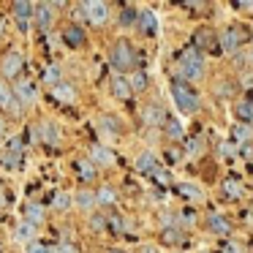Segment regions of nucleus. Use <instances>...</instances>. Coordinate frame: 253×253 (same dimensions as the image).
<instances>
[{
  "mask_svg": "<svg viewBox=\"0 0 253 253\" xmlns=\"http://www.w3.org/2000/svg\"><path fill=\"white\" fill-rule=\"evenodd\" d=\"M180 74L185 77V82H199L204 77V57L196 46H188L185 52L180 55V63H177Z\"/></svg>",
  "mask_w": 253,
  "mask_h": 253,
  "instance_id": "nucleus-1",
  "label": "nucleus"
},
{
  "mask_svg": "<svg viewBox=\"0 0 253 253\" xmlns=\"http://www.w3.org/2000/svg\"><path fill=\"white\" fill-rule=\"evenodd\" d=\"M109 63L115 71H131V68H136V52H133V46L128 44V41H117L115 46H112L109 52Z\"/></svg>",
  "mask_w": 253,
  "mask_h": 253,
  "instance_id": "nucleus-2",
  "label": "nucleus"
},
{
  "mask_svg": "<svg viewBox=\"0 0 253 253\" xmlns=\"http://www.w3.org/2000/svg\"><path fill=\"white\" fill-rule=\"evenodd\" d=\"M171 98H174L177 109L185 112V115H193L199 109V98L191 87H185V82H174L171 84Z\"/></svg>",
  "mask_w": 253,
  "mask_h": 253,
  "instance_id": "nucleus-3",
  "label": "nucleus"
},
{
  "mask_svg": "<svg viewBox=\"0 0 253 253\" xmlns=\"http://www.w3.org/2000/svg\"><path fill=\"white\" fill-rule=\"evenodd\" d=\"M82 11H84V17L90 19V25H95V28H101V25L109 22V6H106V3H101V0L82 3Z\"/></svg>",
  "mask_w": 253,
  "mask_h": 253,
  "instance_id": "nucleus-4",
  "label": "nucleus"
},
{
  "mask_svg": "<svg viewBox=\"0 0 253 253\" xmlns=\"http://www.w3.org/2000/svg\"><path fill=\"white\" fill-rule=\"evenodd\" d=\"M245 30L242 28H229V30H223V33L218 36V41H220V49H226V52H237L242 44H245Z\"/></svg>",
  "mask_w": 253,
  "mask_h": 253,
  "instance_id": "nucleus-5",
  "label": "nucleus"
},
{
  "mask_svg": "<svg viewBox=\"0 0 253 253\" xmlns=\"http://www.w3.org/2000/svg\"><path fill=\"white\" fill-rule=\"evenodd\" d=\"M22 66H25V57L19 55V52H8V55L3 57V63H0V74L6 79H14L22 71Z\"/></svg>",
  "mask_w": 253,
  "mask_h": 253,
  "instance_id": "nucleus-6",
  "label": "nucleus"
},
{
  "mask_svg": "<svg viewBox=\"0 0 253 253\" xmlns=\"http://www.w3.org/2000/svg\"><path fill=\"white\" fill-rule=\"evenodd\" d=\"M196 46L199 52L202 49H207V52H215V49H220V44H218V36L212 33V30H199L196 33Z\"/></svg>",
  "mask_w": 253,
  "mask_h": 253,
  "instance_id": "nucleus-7",
  "label": "nucleus"
},
{
  "mask_svg": "<svg viewBox=\"0 0 253 253\" xmlns=\"http://www.w3.org/2000/svg\"><path fill=\"white\" fill-rule=\"evenodd\" d=\"M36 11V6L33 3H14V19H17V25L22 30H28V25H30V14Z\"/></svg>",
  "mask_w": 253,
  "mask_h": 253,
  "instance_id": "nucleus-8",
  "label": "nucleus"
},
{
  "mask_svg": "<svg viewBox=\"0 0 253 253\" xmlns=\"http://www.w3.org/2000/svg\"><path fill=\"white\" fill-rule=\"evenodd\" d=\"M14 98H17L22 106L33 104V101H36V87L30 82H19L17 87H14Z\"/></svg>",
  "mask_w": 253,
  "mask_h": 253,
  "instance_id": "nucleus-9",
  "label": "nucleus"
},
{
  "mask_svg": "<svg viewBox=\"0 0 253 253\" xmlns=\"http://www.w3.org/2000/svg\"><path fill=\"white\" fill-rule=\"evenodd\" d=\"M63 41H66L68 46H82L84 44V30L79 28V25H68V28L63 30Z\"/></svg>",
  "mask_w": 253,
  "mask_h": 253,
  "instance_id": "nucleus-10",
  "label": "nucleus"
},
{
  "mask_svg": "<svg viewBox=\"0 0 253 253\" xmlns=\"http://www.w3.org/2000/svg\"><path fill=\"white\" fill-rule=\"evenodd\" d=\"M52 3H39L36 6V19H39V25H41V30H49V25H52Z\"/></svg>",
  "mask_w": 253,
  "mask_h": 253,
  "instance_id": "nucleus-11",
  "label": "nucleus"
},
{
  "mask_svg": "<svg viewBox=\"0 0 253 253\" xmlns=\"http://www.w3.org/2000/svg\"><path fill=\"white\" fill-rule=\"evenodd\" d=\"M136 25H139V30H142L144 36H153L155 30H158V19L153 17L150 11H144V14H139V19H136Z\"/></svg>",
  "mask_w": 253,
  "mask_h": 253,
  "instance_id": "nucleus-12",
  "label": "nucleus"
},
{
  "mask_svg": "<svg viewBox=\"0 0 253 253\" xmlns=\"http://www.w3.org/2000/svg\"><path fill=\"white\" fill-rule=\"evenodd\" d=\"M234 115H237V120H242L245 126H251L253 123V101H240V104L234 106Z\"/></svg>",
  "mask_w": 253,
  "mask_h": 253,
  "instance_id": "nucleus-13",
  "label": "nucleus"
},
{
  "mask_svg": "<svg viewBox=\"0 0 253 253\" xmlns=\"http://www.w3.org/2000/svg\"><path fill=\"white\" fill-rule=\"evenodd\" d=\"M180 196L182 199H188V202H204V193H202V188H196V185H191V182H182L180 188Z\"/></svg>",
  "mask_w": 253,
  "mask_h": 253,
  "instance_id": "nucleus-14",
  "label": "nucleus"
},
{
  "mask_svg": "<svg viewBox=\"0 0 253 253\" xmlns=\"http://www.w3.org/2000/svg\"><path fill=\"white\" fill-rule=\"evenodd\" d=\"M39 133L46 144H57V139H60V131H57V126H52V123H41Z\"/></svg>",
  "mask_w": 253,
  "mask_h": 253,
  "instance_id": "nucleus-15",
  "label": "nucleus"
},
{
  "mask_svg": "<svg viewBox=\"0 0 253 253\" xmlns=\"http://www.w3.org/2000/svg\"><path fill=\"white\" fill-rule=\"evenodd\" d=\"M207 229L215 234H229V223L223 220V215H207Z\"/></svg>",
  "mask_w": 253,
  "mask_h": 253,
  "instance_id": "nucleus-16",
  "label": "nucleus"
},
{
  "mask_svg": "<svg viewBox=\"0 0 253 253\" xmlns=\"http://www.w3.org/2000/svg\"><path fill=\"white\" fill-rule=\"evenodd\" d=\"M136 169L139 171H144V174H155V158H153V153H142L139 155V161H136Z\"/></svg>",
  "mask_w": 253,
  "mask_h": 253,
  "instance_id": "nucleus-17",
  "label": "nucleus"
},
{
  "mask_svg": "<svg viewBox=\"0 0 253 253\" xmlns=\"http://www.w3.org/2000/svg\"><path fill=\"white\" fill-rule=\"evenodd\" d=\"M52 93H55V98H60V101H66V104H71L74 98H77V93H74V87L71 84H55V87H52Z\"/></svg>",
  "mask_w": 253,
  "mask_h": 253,
  "instance_id": "nucleus-18",
  "label": "nucleus"
},
{
  "mask_svg": "<svg viewBox=\"0 0 253 253\" xmlns=\"http://www.w3.org/2000/svg\"><path fill=\"white\" fill-rule=\"evenodd\" d=\"M112 93H115L117 98H131V93H133V90H131V82H126V79L117 77L115 82H112Z\"/></svg>",
  "mask_w": 253,
  "mask_h": 253,
  "instance_id": "nucleus-19",
  "label": "nucleus"
},
{
  "mask_svg": "<svg viewBox=\"0 0 253 253\" xmlns=\"http://www.w3.org/2000/svg\"><path fill=\"white\" fill-rule=\"evenodd\" d=\"M36 234V226L28 223V220H22V223L17 226V231H14V237H17V242H30V237Z\"/></svg>",
  "mask_w": 253,
  "mask_h": 253,
  "instance_id": "nucleus-20",
  "label": "nucleus"
},
{
  "mask_svg": "<svg viewBox=\"0 0 253 253\" xmlns=\"http://www.w3.org/2000/svg\"><path fill=\"white\" fill-rule=\"evenodd\" d=\"M144 123H150V126H158V123H166L164 112L158 109V104H150L147 112H144Z\"/></svg>",
  "mask_w": 253,
  "mask_h": 253,
  "instance_id": "nucleus-21",
  "label": "nucleus"
},
{
  "mask_svg": "<svg viewBox=\"0 0 253 253\" xmlns=\"http://www.w3.org/2000/svg\"><path fill=\"white\" fill-rule=\"evenodd\" d=\"M93 161L101 164V166H112L115 164V155H112L106 147H93Z\"/></svg>",
  "mask_w": 253,
  "mask_h": 253,
  "instance_id": "nucleus-22",
  "label": "nucleus"
},
{
  "mask_svg": "<svg viewBox=\"0 0 253 253\" xmlns=\"http://www.w3.org/2000/svg\"><path fill=\"white\" fill-rule=\"evenodd\" d=\"M25 212H28V223H33V226L44 220V207H41V204H28Z\"/></svg>",
  "mask_w": 253,
  "mask_h": 253,
  "instance_id": "nucleus-23",
  "label": "nucleus"
},
{
  "mask_svg": "<svg viewBox=\"0 0 253 253\" xmlns=\"http://www.w3.org/2000/svg\"><path fill=\"white\" fill-rule=\"evenodd\" d=\"M95 202H98V204H115V202H117V193H115V188L104 185L98 193H95Z\"/></svg>",
  "mask_w": 253,
  "mask_h": 253,
  "instance_id": "nucleus-24",
  "label": "nucleus"
},
{
  "mask_svg": "<svg viewBox=\"0 0 253 253\" xmlns=\"http://www.w3.org/2000/svg\"><path fill=\"white\" fill-rule=\"evenodd\" d=\"M77 169H79V177H82L84 182H93L95 180V166L90 164V161H79Z\"/></svg>",
  "mask_w": 253,
  "mask_h": 253,
  "instance_id": "nucleus-25",
  "label": "nucleus"
},
{
  "mask_svg": "<svg viewBox=\"0 0 253 253\" xmlns=\"http://www.w3.org/2000/svg\"><path fill=\"white\" fill-rule=\"evenodd\" d=\"M223 193L229 199H240L242 196V185L234 180V177H231V180H223Z\"/></svg>",
  "mask_w": 253,
  "mask_h": 253,
  "instance_id": "nucleus-26",
  "label": "nucleus"
},
{
  "mask_svg": "<svg viewBox=\"0 0 253 253\" xmlns=\"http://www.w3.org/2000/svg\"><path fill=\"white\" fill-rule=\"evenodd\" d=\"M14 90L8 87V84H3L0 82V106H3V109H11V104H14Z\"/></svg>",
  "mask_w": 253,
  "mask_h": 253,
  "instance_id": "nucleus-27",
  "label": "nucleus"
},
{
  "mask_svg": "<svg viewBox=\"0 0 253 253\" xmlns=\"http://www.w3.org/2000/svg\"><path fill=\"white\" fill-rule=\"evenodd\" d=\"M166 136L169 139H182V126L174 117H166Z\"/></svg>",
  "mask_w": 253,
  "mask_h": 253,
  "instance_id": "nucleus-28",
  "label": "nucleus"
},
{
  "mask_svg": "<svg viewBox=\"0 0 253 253\" xmlns=\"http://www.w3.org/2000/svg\"><path fill=\"white\" fill-rule=\"evenodd\" d=\"M185 240V234H182L180 229H164V242H169V245H180V242Z\"/></svg>",
  "mask_w": 253,
  "mask_h": 253,
  "instance_id": "nucleus-29",
  "label": "nucleus"
},
{
  "mask_svg": "<svg viewBox=\"0 0 253 253\" xmlns=\"http://www.w3.org/2000/svg\"><path fill=\"white\" fill-rule=\"evenodd\" d=\"M77 204L82 210H87V207H93V204H98L95 202V193H90V191H79L77 193Z\"/></svg>",
  "mask_w": 253,
  "mask_h": 253,
  "instance_id": "nucleus-30",
  "label": "nucleus"
},
{
  "mask_svg": "<svg viewBox=\"0 0 253 253\" xmlns=\"http://www.w3.org/2000/svg\"><path fill=\"white\" fill-rule=\"evenodd\" d=\"M144 87H147V74H133V77H131V90H133V93H142V90Z\"/></svg>",
  "mask_w": 253,
  "mask_h": 253,
  "instance_id": "nucleus-31",
  "label": "nucleus"
},
{
  "mask_svg": "<svg viewBox=\"0 0 253 253\" xmlns=\"http://www.w3.org/2000/svg\"><path fill=\"white\" fill-rule=\"evenodd\" d=\"M44 82L52 84V87H55V84H60V68H57V66L46 68V71H44Z\"/></svg>",
  "mask_w": 253,
  "mask_h": 253,
  "instance_id": "nucleus-32",
  "label": "nucleus"
},
{
  "mask_svg": "<svg viewBox=\"0 0 253 253\" xmlns=\"http://www.w3.org/2000/svg\"><path fill=\"white\" fill-rule=\"evenodd\" d=\"M136 19H139V14L133 11V8H123V14H120V25H126V28H128V25H133Z\"/></svg>",
  "mask_w": 253,
  "mask_h": 253,
  "instance_id": "nucleus-33",
  "label": "nucleus"
},
{
  "mask_svg": "<svg viewBox=\"0 0 253 253\" xmlns=\"http://www.w3.org/2000/svg\"><path fill=\"white\" fill-rule=\"evenodd\" d=\"M202 150H204V142H202L199 136H196V139H191V142L185 144V153H188V155H199Z\"/></svg>",
  "mask_w": 253,
  "mask_h": 253,
  "instance_id": "nucleus-34",
  "label": "nucleus"
},
{
  "mask_svg": "<svg viewBox=\"0 0 253 253\" xmlns=\"http://www.w3.org/2000/svg\"><path fill=\"white\" fill-rule=\"evenodd\" d=\"M52 253H79L77 245H71V242H60V245L52 248Z\"/></svg>",
  "mask_w": 253,
  "mask_h": 253,
  "instance_id": "nucleus-35",
  "label": "nucleus"
},
{
  "mask_svg": "<svg viewBox=\"0 0 253 253\" xmlns=\"http://www.w3.org/2000/svg\"><path fill=\"white\" fill-rule=\"evenodd\" d=\"M101 126L106 133H117V120H112V117H101Z\"/></svg>",
  "mask_w": 253,
  "mask_h": 253,
  "instance_id": "nucleus-36",
  "label": "nucleus"
},
{
  "mask_svg": "<svg viewBox=\"0 0 253 253\" xmlns=\"http://www.w3.org/2000/svg\"><path fill=\"white\" fill-rule=\"evenodd\" d=\"M234 136L240 139V142H245V139H251V128H248V126H237L234 128Z\"/></svg>",
  "mask_w": 253,
  "mask_h": 253,
  "instance_id": "nucleus-37",
  "label": "nucleus"
},
{
  "mask_svg": "<svg viewBox=\"0 0 253 253\" xmlns=\"http://www.w3.org/2000/svg\"><path fill=\"white\" fill-rule=\"evenodd\" d=\"M28 253H52V248L41 245V242H33V245H28Z\"/></svg>",
  "mask_w": 253,
  "mask_h": 253,
  "instance_id": "nucleus-38",
  "label": "nucleus"
},
{
  "mask_svg": "<svg viewBox=\"0 0 253 253\" xmlns=\"http://www.w3.org/2000/svg\"><path fill=\"white\" fill-rule=\"evenodd\" d=\"M68 204H71V199H68L66 193H57V196H55V207H57V210L68 207Z\"/></svg>",
  "mask_w": 253,
  "mask_h": 253,
  "instance_id": "nucleus-39",
  "label": "nucleus"
},
{
  "mask_svg": "<svg viewBox=\"0 0 253 253\" xmlns=\"http://www.w3.org/2000/svg\"><path fill=\"white\" fill-rule=\"evenodd\" d=\"M193 220H196V218H193V212H182L180 215V223H185V226H191Z\"/></svg>",
  "mask_w": 253,
  "mask_h": 253,
  "instance_id": "nucleus-40",
  "label": "nucleus"
},
{
  "mask_svg": "<svg viewBox=\"0 0 253 253\" xmlns=\"http://www.w3.org/2000/svg\"><path fill=\"white\" fill-rule=\"evenodd\" d=\"M220 155H223V158L229 155L231 158V155H234V147H231V144H220Z\"/></svg>",
  "mask_w": 253,
  "mask_h": 253,
  "instance_id": "nucleus-41",
  "label": "nucleus"
},
{
  "mask_svg": "<svg viewBox=\"0 0 253 253\" xmlns=\"http://www.w3.org/2000/svg\"><path fill=\"white\" fill-rule=\"evenodd\" d=\"M104 226H106V220H104V218H98V215H95V218H93V229H104Z\"/></svg>",
  "mask_w": 253,
  "mask_h": 253,
  "instance_id": "nucleus-42",
  "label": "nucleus"
},
{
  "mask_svg": "<svg viewBox=\"0 0 253 253\" xmlns=\"http://www.w3.org/2000/svg\"><path fill=\"white\" fill-rule=\"evenodd\" d=\"M142 253H155V248H153V245H144V248H142Z\"/></svg>",
  "mask_w": 253,
  "mask_h": 253,
  "instance_id": "nucleus-43",
  "label": "nucleus"
},
{
  "mask_svg": "<svg viewBox=\"0 0 253 253\" xmlns=\"http://www.w3.org/2000/svg\"><path fill=\"white\" fill-rule=\"evenodd\" d=\"M3 133H6V126H3V120H0V136H3Z\"/></svg>",
  "mask_w": 253,
  "mask_h": 253,
  "instance_id": "nucleus-44",
  "label": "nucleus"
},
{
  "mask_svg": "<svg viewBox=\"0 0 253 253\" xmlns=\"http://www.w3.org/2000/svg\"><path fill=\"white\" fill-rule=\"evenodd\" d=\"M6 202V196H3V185H0V204Z\"/></svg>",
  "mask_w": 253,
  "mask_h": 253,
  "instance_id": "nucleus-45",
  "label": "nucleus"
},
{
  "mask_svg": "<svg viewBox=\"0 0 253 253\" xmlns=\"http://www.w3.org/2000/svg\"><path fill=\"white\" fill-rule=\"evenodd\" d=\"M248 60H251V63H253V52H251V57H248Z\"/></svg>",
  "mask_w": 253,
  "mask_h": 253,
  "instance_id": "nucleus-46",
  "label": "nucleus"
},
{
  "mask_svg": "<svg viewBox=\"0 0 253 253\" xmlns=\"http://www.w3.org/2000/svg\"><path fill=\"white\" fill-rule=\"evenodd\" d=\"M109 253H120V251H109Z\"/></svg>",
  "mask_w": 253,
  "mask_h": 253,
  "instance_id": "nucleus-47",
  "label": "nucleus"
}]
</instances>
